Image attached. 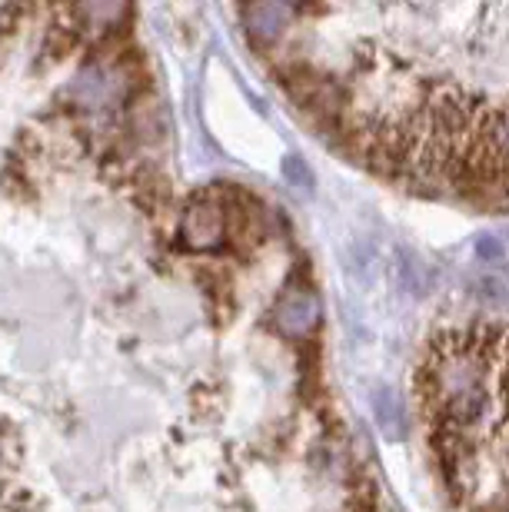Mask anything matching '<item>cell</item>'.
<instances>
[{
	"instance_id": "obj_1",
	"label": "cell",
	"mask_w": 509,
	"mask_h": 512,
	"mask_svg": "<svg viewBox=\"0 0 509 512\" xmlns=\"http://www.w3.org/2000/svg\"><path fill=\"white\" fill-rule=\"evenodd\" d=\"M416 406L456 512H509V323L433 333L416 363Z\"/></svg>"
},
{
	"instance_id": "obj_2",
	"label": "cell",
	"mask_w": 509,
	"mask_h": 512,
	"mask_svg": "<svg viewBox=\"0 0 509 512\" xmlns=\"http://www.w3.org/2000/svg\"><path fill=\"white\" fill-rule=\"evenodd\" d=\"M130 97V77L124 67L94 60L70 80L67 100L80 110H110Z\"/></svg>"
},
{
	"instance_id": "obj_3",
	"label": "cell",
	"mask_w": 509,
	"mask_h": 512,
	"mask_svg": "<svg viewBox=\"0 0 509 512\" xmlns=\"http://www.w3.org/2000/svg\"><path fill=\"white\" fill-rule=\"evenodd\" d=\"M227 203L213 200V197H200L193 200L180 217V237L187 240V247L193 250H213L227 240Z\"/></svg>"
},
{
	"instance_id": "obj_4",
	"label": "cell",
	"mask_w": 509,
	"mask_h": 512,
	"mask_svg": "<svg viewBox=\"0 0 509 512\" xmlns=\"http://www.w3.org/2000/svg\"><path fill=\"white\" fill-rule=\"evenodd\" d=\"M320 296L307 290V286H290L273 303V326L287 336V340H307V336L320 326Z\"/></svg>"
},
{
	"instance_id": "obj_5",
	"label": "cell",
	"mask_w": 509,
	"mask_h": 512,
	"mask_svg": "<svg viewBox=\"0 0 509 512\" xmlns=\"http://www.w3.org/2000/svg\"><path fill=\"white\" fill-rule=\"evenodd\" d=\"M243 30L257 47H277L283 37L290 34L293 20H297V7L290 4H250L240 10Z\"/></svg>"
},
{
	"instance_id": "obj_6",
	"label": "cell",
	"mask_w": 509,
	"mask_h": 512,
	"mask_svg": "<svg viewBox=\"0 0 509 512\" xmlns=\"http://www.w3.org/2000/svg\"><path fill=\"white\" fill-rule=\"evenodd\" d=\"M373 413H376V423L390 439H400L403 436V406L390 389H376L373 393Z\"/></svg>"
},
{
	"instance_id": "obj_7",
	"label": "cell",
	"mask_w": 509,
	"mask_h": 512,
	"mask_svg": "<svg viewBox=\"0 0 509 512\" xmlns=\"http://www.w3.org/2000/svg\"><path fill=\"white\" fill-rule=\"evenodd\" d=\"M74 14L84 17L87 24L97 27V30H114L120 20L130 14V10L124 4H84V7H77Z\"/></svg>"
},
{
	"instance_id": "obj_8",
	"label": "cell",
	"mask_w": 509,
	"mask_h": 512,
	"mask_svg": "<svg viewBox=\"0 0 509 512\" xmlns=\"http://www.w3.org/2000/svg\"><path fill=\"white\" fill-rule=\"evenodd\" d=\"M283 173L297 183V190H307L310 193V187H313V177H310V170L303 167V163L297 160V157H287V163H283Z\"/></svg>"
},
{
	"instance_id": "obj_9",
	"label": "cell",
	"mask_w": 509,
	"mask_h": 512,
	"mask_svg": "<svg viewBox=\"0 0 509 512\" xmlns=\"http://www.w3.org/2000/svg\"><path fill=\"white\" fill-rule=\"evenodd\" d=\"M480 253L483 256H500V247H496V243H480Z\"/></svg>"
}]
</instances>
